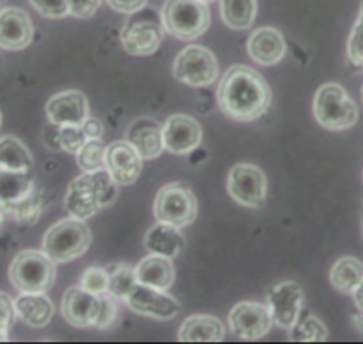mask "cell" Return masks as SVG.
Instances as JSON below:
<instances>
[{
	"label": "cell",
	"mask_w": 363,
	"mask_h": 344,
	"mask_svg": "<svg viewBox=\"0 0 363 344\" xmlns=\"http://www.w3.org/2000/svg\"><path fill=\"white\" fill-rule=\"evenodd\" d=\"M221 20L233 31H246L253 27L257 18V0H219Z\"/></svg>",
	"instance_id": "27"
},
{
	"label": "cell",
	"mask_w": 363,
	"mask_h": 344,
	"mask_svg": "<svg viewBox=\"0 0 363 344\" xmlns=\"http://www.w3.org/2000/svg\"><path fill=\"white\" fill-rule=\"evenodd\" d=\"M145 247L150 254L173 259L184 248V236L178 227L159 221L146 232Z\"/></svg>",
	"instance_id": "24"
},
{
	"label": "cell",
	"mask_w": 363,
	"mask_h": 344,
	"mask_svg": "<svg viewBox=\"0 0 363 344\" xmlns=\"http://www.w3.org/2000/svg\"><path fill=\"white\" fill-rule=\"evenodd\" d=\"M223 339H225V325L216 316H191L182 323L178 330L180 343H221Z\"/></svg>",
	"instance_id": "22"
},
{
	"label": "cell",
	"mask_w": 363,
	"mask_h": 344,
	"mask_svg": "<svg viewBox=\"0 0 363 344\" xmlns=\"http://www.w3.org/2000/svg\"><path fill=\"white\" fill-rule=\"evenodd\" d=\"M59 149L68 154H77L87 141L86 134L82 131V125H62L57 131Z\"/></svg>",
	"instance_id": "35"
},
{
	"label": "cell",
	"mask_w": 363,
	"mask_h": 344,
	"mask_svg": "<svg viewBox=\"0 0 363 344\" xmlns=\"http://www.w3.org/2000/svg\"><path fill=\"white\" fill-rule=\"evenodd\" d=\"M34 26L30 16L20 8L0 9V48L23 50L33 43Z\"/></svg>",
	"instance_id": "16"
},
{
	"label": "cell",
	"mask_w": 363,
	"mask_h": 344,
	"mask_svg": "<svg viewBox=\"0 0 363 344\" xmlns=\"http://www.w3.org/2000/svg\"><path fill=\"white\" fill-rule=\"evenodd\" d=\"M125 139L134 146L143 159H157L164 152L162 125L153 118H139L127 129Z\"/></svg>",
	"instance_id": "20"
},
{
	"label": "cell",
	"mask_w": 363,
	"mask_h": 344,
	"mask_svg": "<svg viewBox=\"0 0 363 344\" xmlns=\"http://www.w3.org/2000/svg\"><path fill=\"white\" fill-rule=\"evenodd\" d=\"M66 2H68L69 15L75 18H91L102 4V0H66Z\"/></svg>",
	"instance_id": "39"
},
{
	"label": "cell",
	"mask_w": 363,
	"mask_h": 344,
	"mask_svg": "<svg viewBox=\"0 0 363 344\" xmlns=\"http://www.w3.org/2000/svg\"><path fill=\"white\" fill-rule=\"evenodd\" d=\"M0 125H2V112H0Z\"/></svg>",
	"instance_id": "46"
},
{
	"label": "cell",
	"mask_w": 363,
	"mask_h": 344,
	"mask_svg": "<svg viewBox=\"0 0 363 344\" xmlns=\"http://www.w3.org/2000/svg\"><path fill=\"white\" fill-rule=\"evenodd\" d=\"M164 149L174 156H186L196 150L203 139L201 125L189 114H173L162 125Z\"/></svg>",
	"instance_id": "13"
},
{
	"label": "cell",
	"mask_w": 363,
	"mask_h": 344,
	"mask_svg": "<svg viewBox=\"0 0 363 344\" xmlns=\"http://www.w3.org/2000/svg\"><path fill=\"white\" fill-rule=\"evenodd\" d=\"M9 280L20 293H47L55 284V262L43 250H23L9 266Z\"/></svg>",
	"instance_id": "6"
},
{
	"label": "cell",
	"mask_w": 363,
	"mask_h": 344,
	"mask_svg": "<svg viewBox=\"0 0 363 344\" xmlns=\"http://www.w3.org/2000/svg\"><path fill=\"white\" fill-rule=\"evenodd\" d=\"M4 217H6V210H4V207L0 205V225L4 223Z\"/></svg>",
	"instance_id": "45"
},
{
	"label": "cell",
	"mask_w": 363,
	"mask_h": 344,
	"mask_svg": "<svg viewBox=\"0 0 363 344\" xmlns=\"http://www.w3.org/2000/svg\"><path fill=\"white\" fill-rule=\"evenodd\" d=\"M123 301L135 314L148 316V318L160 319V321L173 319L180 312V303H178L177 298L167 294L166 291L153 289V287L139 282L132 287V291Z\"/></svg>",
	"instance_id": "12"
},
{
	"label": "cell",
	"mask_w": 363,
	"mask_h": 344,
	"mask_svg": "<svg viewBox=\"0 0 363 344\" xmlns=\"http://www.w3.org/2000/svg\"><path fill=\"white\" fill-rule=\"evenodd\" d=\"M164 26L153 18H130L121 31V45L130 55H152L159 50Z\"/></svg>",
	"instance_id": "14"
},
{
	"label": "cell",
	"mask_w": 363,
	"mask_h": 344,
	"mask_svg": "<svg viewBox=\"0 0 363 344\" xmlns=\"http://www.w3.org/2000/svg\"><path fill=\"white\" fill-rule=\"evenodd\" d=\"M155 217L162 223L184 228L198 216V200L193 189L182 182H169L159 189L153 202Z\"/></svg>",
	"instance_id": "7"
},
{
	"label": "cell",
	"mask_w": 363,
	"mask_h": 344,
	"mask_svg": "<svg viewBox=\"0 0 363 344\" xmlns=\"http://www.w3.org/2000/svg\"><path fill=\"white\" fill-rule=\"evenodd\" d=\"M6 214H11L20 225H34L41 216L43 210V195L34 189L33 193L22 198L20 202L4 207Z\"/></svg>",
	"instance_id": "29"
},
{
	"label": "cell",
	"mask_w": 363,
	"mask_h": 344,
	"mask_svg": "<svg viewBox=\"0 0 363 344\" xmlns=\"http://www.w3.org/2000/svg\"><path fill=\"white\" fill-rule=\"evenodd\" d=\"M174 79L191 87H207L218 80L219 63L208 48L189 45L174 58Z\"/></svg>",
	"instance_id": "8"
},
{
	"label": "cell",
	"mask_w": 363,
	"mask_h": 344,
	"mask_svg": "<svg viewBox=\"0 0 363 344\" xmlns=\"http://www.w3.org/2000/svg\"><path fill=\"white\" fill-rule=\"evenodd\" d=\"M363 280V264L354 257H340L330 269V282L337 291L352 294Z\"/></svg>",
	"instance_id": "28"
},
{
	"label": "cell",
	"mask_w": 363,
	"mask_h": 344,
	"mask_svg": "<svg viewBox=\"0 0 363 344\" xmlns=\"http://www.w3.org/2000/svg\"><path fill=\"white\" fill-rule=\"evenodd\" d=\"M33 8L47 18H65L69 15L66 0H29Z\"/></svg>",
	"instance_id": "37"
},
{
	"label": "cell",
	"mask_w": 363,
	"mask_h": 344,
	"mask_svg": "<svg viewBox=\"0 0 363 344\" xmlns=\"http://www.w3.org/2000/svg\"><path fill=\"white\" fill-rule=\"evenodd\" d=\"M34 191L30 171L0 170V205H11Z\"/></svg>",
	"instance_id": "25"
},
{
	"label": "cell",
	"mask_w": 363,
	"mask_h": 344,
	"mask_svg": "<svg viewBox=\"0 0 363 344\" xmlns=\"http://www.w3.org/2000/svg\"><path fill=\"white\" fill-rule=\"evenodd\" d=\"M352 298H354V303L359 311H363V280L358 284L354 291H352Z\"/></svg>",
	"instance_id": "42"
},
{
	"label": "cell",
	"mask_w": 363,
	"mask_h": 344,
	"mask_svg": "<svg viewBox=\"0 0 363 344\" xmlns=\"http://www.w3.org/2000/svg\"><path fill=\"white\" fill-rule=\"evenodd\" d=\"M91 240L93 236L86 221L69 216L48 228L43 236V252L55 264H62L82 257L91 247Z\"/></svg>",
	"instance_id": "3"
},
{
	"label": "cell",
	"mask_w": 363,
	"mask_h": 344,
	"mask_svg": "<svg viewBox=\"0 0 363 344\" xmlns=\"http://www.w3.org/2000/svg\"><path fill=\"white\" fill-rule=\"evenodd\" d=\"M2 2H4V0H0V4H2Z\"/></svg>",
	"instance_id": "49"
},
{
	"label": "cell",
	"mask_w": 363,
	"mask_h": 344,
	"mask_svg": "<svg viewBox=\"0 0 363 344\" xmlns=\"http://www.w3.org/2000/svg\"><path fill=\"white\" fill-rule=\"evenodd\" d=\"M107 272H109V293L118 300H125L132 287L138 284L134 268L123 264V262H118V264L107 266Z\"/></svg>",
	"instance_id": "31"
},
{
	"label": "cell",
	"mask_w": 363,
	"mask_h": 344,
	"mask_svg": "<svg viewBox=\"0 0 363 344\" xmlns=\"http://www.w3.org/2000/svg\"><path fill=\"white\" fill-rule=\"evenodd\" d=\"M16 318L30 328H45L55 314V305L47 293H20L15 298Z\"/></svg>",
	"instance_id": "21"
},
{
	"label": "cell",
	"mask_w": 363,
	"mask_h": 344,
	"mask_svg": "<svg viewBox=\"0 0 363 344\" xmlns=\"http://www.w3.org/2000/svg\"><path fill=\"white\" fill-rule=\"evenodd\" d=\"M8 340H9L8 332H4V330H0V343H8Z\"/></svg>",
	"instance_id": "44"
},
{
	"label": "cell",
	"mask_w": 363,
	"mask_h": 344,
	"mask_svg": "<svg viewBox=\"0 0 363 344\" xmlns=\"http://www.w3.org/2000/svg\"><path fill=\"white\" fill-rule=\"evenodd\" d=\"M247 54L255 63L271 66L280 63L287 54V43L284 34L274 27H260L253 31L247 40Z\"/></svg>",
	"instance_id": "19"
},
{
	"label": "cell",
	"mask_w": 363,
	"mask_h": 344,
	"mask_svg": "<svg viewBox=\"0 0 363 344\" xmlns=\"http://www.w3.org/2000/svg\"><path fill=\"white\" fill-rule=\"evenodd\" d=\"M226 189L237 203L255 209L264 205L267 196V178L264 171L255 164L240 163L230 170Z\"/></svg>",
	"instance_id": "9"
},
{
	"label": "cell",
	"mask_w": 363,
	"mask_h": 344,
	"mask_svg": "<svg viewBox=\"0 0 363 344\" xmlns=\"http://www.w3.org/2000/svg\"><path fill=\"white\" fill-rule=\"evenodd\" d=\"M301 286L292 280L277 284L267 291V307L271 311L272 321L284 330H291L298 323L303 308Z\"/></svg>",
	"instance_id": "11"
},
{
	"label": "cell",
	"mask_w": 363,
	"mask_h": 344,
	"mask_svg": "<svg viewBox=\"0 0 363 344\" xmlns=\"http://www.w3.org/2000/svg\"><path fill=\"white\" fill-rule=\"evenodd\" d=\"M135 279L139 284L153 287V289L167 291L174 282V266L171 259L162 255L150 254L134 268Z\"/></svg>",
	"instance_id": "23"
},
{
	"label": "cell",
	"mask_w": 363,
	"mask_h": 344,
	"mask_svg": "<svg viewBox=\"0 0 363 344\" xmlns=\"http://www.w3.org/2000/svg\"><path fill=\"white\" fill-rule=\"evenodd\" d=\"M219 107L239 122L258 120L271 105V87L264 75L246 65H233L218 87Z\"/></svg>",
	"instance_id": "1"
},
{
	"label": "cell",
	"mask_w": 363,
	"mask_h": 344,
	"mask_svg": "<svg viewBox=\"0 0 363 344\" xmlns=\"http://www.w3.org/2000/svg\"><path fill=\"white\" fill-rule=\"evenodd\" d=\"M271 311L258 301H240L230 311L228 326L232 333L244 340H257L267 335L272 328Z\"/></svg>",
	"instance_id": "10"
},
{
	"label": "cell",
	"mask_w": 363,
	"mask_h": 344,
	"mask_svg": "<svg viewBox=\"0 0 363 344\" xmlns=\"http://www.w3.org/2000/svg\"><path fill=\"white\" fill-rule=\"evenodd\" d=\"M289 332H291L289 339L292 343H324L328 339L326 325L315 316L298 319V323Z\"/></svg>",
	"instance_id": "30"
},
{
	"label": "cell",
	"mask_w": 363,
	"mask_h": 344,
	"mask_svg": "<svg viewBox=\"0 0 363 344\" xmlns=\"http://www.w3.org/2000/svg\"><path fill=\"white\" fill-rule=\"evenodd\" d=\"M100 294H93L80 286L69 287L62 294V318L75 328H89L95 325Z\"/></svg>",
	"instance_id": "18"
},
{
	"label": "cell",
	"mask_w": 363,
	"mask_h": 344,
	"mask_svg": "<svg viewBox=\"0 0 363 344\" xmlns=\"http://www.w3.org/2000/svg\"><path fill=\"white\" fill-rule=\"evenodd\" d=\"M82 131L86 139H102L104 138V124L95 117H87L82 122Z\"/></svg>",
	"instance_id": "41"
},
{
	"label": "cell",
	"mask_w": 363,
	"mask_h": 344,
	"mask_svg": "<svg viewBox=\"0 0 363 344\" xmlns=\"http://www.w3.org/2000/svg\"><path fill=\"white\" fill-rule=\"evenodd\" d=\"M34 159L26 143L15 136H2L0 138V170L30 171Z\"/></svg>",
	"instance_id": "26"
},
{
	"label": "cell",
	"mask_w": 363,
	"mask_h": 344,
	"mask_svg": "<svg viewBox=\"0 0 363 344\" xmlns=\"http://www.w3.org/2000/svg\"><path fill=\"white\" fill-rule=\"evenodd\" d=\"M164 31L180 41H193L211 27L207 2L201 0H166L160 13Z\"/></svg>",
	"instance_id": "4"
},
{
	"label": "cell",
	"mask_w": 363,
	"mask_h": 344,
	"mask_svg": "<svg viewBox=\"0 0 363 344\" xmlns=\"http://www.w3.org/2000/svg\"><path fill=\"white\" fill-rule=\"evenodd\" d=\"M148 0H107V4L121 15H134L146 6Z\"/></svg>",
	"instance_id": "40"
},
{
	"label": "cell",
	"mask_w": 363,
	"mask_h": 344,
	"mask_svg": "<svg viewBox=\"0 0 363 344\" xmlns=\"http://www.w3.org/2000/svg\"><path fill=\"white\" fill-rule=\"evenodd\" d=\"M16 321V308L15 300L9 294L0 293V330L9 332Z\"/></svg>",
	"instance_id": "38"
},
{
	"label": "cell",
	"mask_w": 363,
	"mask_h": 344,
	"mask_svg": "<svg viewBox=\"0 0 363 344\" xmlns=\"http://www.w3.org/2000/svg\"><path fill=\"white\" fill-rule=\"evenodd\" d=\"M347 58L356 68H363V2L359 6L358 18L352 26L347 40Z\"/></svg>",
	"instance_id": "33"
},
{
	"label": "cell",
	"mask_w": 363,
	"mask_h": 344,
	"mask_svg": "<svg viewBox=\"0 0 363 344\" xmlns=\"http://www.w3.org/2000/svg\"><path fill=\"white\" fill-rule=\"evenodd\" d=\"M106 149L102 139H87L75 154L77 164L82 171H95L106 168Z\"/></svg>",
	"instance_id": "32"
},
{
	"label": "cell",
	"mask_w": 363,
	"mask_h": 344,
	"mask_svg": "<svg viewBox=\"0 0 363 344\" xmlns=\"http://www.w3.org/2000/svg\"><path fill=\"white\" fill-rule=\"evenodd\" d=\"M118 318V298H114L111 293L100 294L99 312H96V319L93 328L106 330L116 321Z\"/></svg>",
	"instance_id": "36"
},
{
	"label": "cell",
	"mask_w": 363,
	"mask_h": 344,
	"mask_svg": "<svg viewBox=\"0 0 363 344\" xmlns=\"http://www.w3.org/2000/svg\"><path fill=\"white\" fill-rule=\"evenodd\" d=\"M47 117L52 125H82V122L89 117V104L82 91L68 90L54 95L47 102Z\"/></svg>",
	"instance_id": "17"
},
{
	"label": "cell",
	"mask_w": 363,
	"mask_h": 344,
	"mask_svg": "<svg viewBox=\"0 0 363 344\" xmlns=\"http://www.w3.org/2000/svg\"><path fill=\"white\" fill-rule=\"evenodd\" d=\"M352 325H354V328L363 335V311H359L358 314L352 316Z\"/></svg>",
	"instance_id": "43"
},
{
	"label": "cell",
	"mask_w": 363,
	"mask_h": 344,
	"mask_svg": "<svg viewBox=\"0 0 363 344\" xmlns=\"http://www.w3.org/2000/svg\"><path fill=\"white\" fill-rule=\"evenodd\" d=\"M362 100H363V87H362Z\"/></svg>",
	"instance_id": "48"
},
{
	"label": "cell",
	"mask_w": 363,
	"mask_h": 344,
	"mask_svg": "<svg viewBox=\"0 0 363 344\" xmlns=\"http://www.w3.org/2000/svg\"><path fill=\"white\" fill-rule=\"evenodd\" d=\"M120 186L111 178L106 168L95 171H84L73 178L65 196V207L69 216L89 220L116 200Z\"/></svg>",
	"instance_id": "2"
},
{
	"label": "cell",
	"mask_w": 363,
	"mask_h": 344,
	"mask_svg": "<svg viewBox=\"0 0 363 344\" xmlns=\"http://www.w3.org/2000/svg\"><path fill=\"white\" fill-rule=\"evenodd\" d=\"M106 170L118 186H132L143 171V157L125 139L114 141L106 149Z\"/></svg>",
	"instance_id": "15"
},
{
	"label": "cell",
	"mask_w": 363,
	"mask_h": 344,
	"mask_svg": "<svg viewBox=\"0 0 363 344\" xmlns=\"http://www.w3.org/2000/svg\"><path fill=\"white\" fill-rule=\"evenodd\" d=\"M201 2H212V0H201Z\"/></svg>",
	"instance_id": "47"
},
{
	"label": "cell",
	"mask_w": 363,
	"mask_h": 344,
	"mask_svg": "<svg viewBox=\"0 0 363 344\" xmlns=\"http://www.w3.org/2000/svg\"><path fill=\"white\" fill-rule=\"evenodd\" d=\"M313 117L328 131H347L358 122V107L340 84L328 82L313 97Z\"/></svg>",
	"instance_id": "5"
},
{
	"label": "cell",
	"mask_w": 363,
	"mask_h": 344,
	"mask_svg": "<svg viewBox=\"0 0 363 344\" xmlns=\"http://www.w3.org/2000/svg\"><path fill=\"white\" fill-rule=\"evenodd\" d=\"M80 287L93 294L109 293V272L107 268H87L80 276Z\"/></svg>",
	"instance_id": "34"
}]
</instances>
